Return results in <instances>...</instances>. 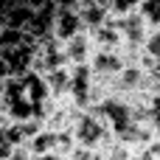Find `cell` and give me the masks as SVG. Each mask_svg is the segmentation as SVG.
Masks as SVG:
<instances>
[{"mask_svg":"<svg viewBox=\"0 0 160 160\" xmlns=\"http://www.w3.org/2000/svg\"><path fill=\"white\" fill-rule=\"evenodd\" d=\"M8 76V68H6V59H3V53H0V82Z\"/></svg>","mask_w":160,"mask_h":160,"instance_id":"obj_6","label":"cell"},{"mask_svg":"<svg viewBox=\"0 0 160 160\" xmlns=\"http://www.w3.org/2000/svg\"><path fill=\"white\" fill-rule=\"evenodd\" d=\"M107 127L101 124V118L96 115V110H79L70 121V138L73 143L79 146H87V149H96L104 138H107Z\"/></svg>","mask_w":160,"mask_h":160,"instance_id":"obj_1","label":"cell"},{"mask_svg":"<svg viewBox=\"0 0 160 160\" xmlns=\"http://www.w3.org/2000/svg\"><path fill=\"white\" fill-rule=\"evenodd\" d=\"M84 31L82 20H79V11L73 6H56L53 14H51V37H56L59 42H65L68 37Z\"/></svg>","mask_w":160,"mask_h":160,"instance_id":"obj_2","label":"cell"},{"mask_svg":"<svg viewBox=\"0 0 160 160\" xmlns=\"http://www.w3.org/2000/svg\"><path fill=\"white\" fill-rule=\"evenodd\" d=\"M141 0H107V20H115V17H127L132 11H138Z\"/></svg>","mask_w":160,"mask_h":160,"instance_id":"obj_4","label":"cell"},{"mask_svg":"<svg viewBox=\"0 0 160 160\" xmlns=\"http://www.w3.org/2000/svg\"><path fill=\"white\" fill-rule=\"evenodd\" d=\"M62 51H65V62H68V68H70V65H87L90 56H93V51H96V48H93V37H90V31L84 28V31L68 37V39L62 42Z\"/></svg>","mask_w":160,"mask_h":160,"instance_id":"obj_3","label":"cell"},{"mask_svg":"<svg viewBox=\"0 0 160 160\" xmlns=\"http://www.w3.org/2000/svg\"><path fill=\"white\" fill-rule=\"evenodd\" d=\"M6 160H37V158H34V152L28 149V143H17V146H11V152H8Z\"/></svg>","mask_w":160,"mask_h":160,"instance_id":"obj_5","label":"cell"}]
</instances>
